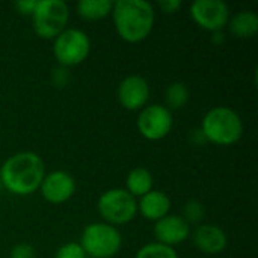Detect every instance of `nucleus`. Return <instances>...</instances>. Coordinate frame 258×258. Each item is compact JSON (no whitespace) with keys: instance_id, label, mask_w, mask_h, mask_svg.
I'll use <instances>...</instances> for the list:
<instances>
[{"instance_id":"1","label":"nucleus","mask_w":258,"mask_h":258,"mask_svg":"<svg viewBox=\"0 0 258 258\" xmlns=\"http://www.w3.org/2000/svg\"><path fill=\"white\" fill-rule=\"evenodd\" d=\"M45 177V165L39 154L21 151L8 157L0 166L2 186L12 195L35 194Z\"/></svg>"},{"instance_id":"2","label":"nucleus","mask_w":258,"mask_h":258,"mask_svg":"<svg viewBox=\"0 0 258 258\" xmlns=\"http://www.w3.org/2000/svg\"><path fill=\"white\" fill-rule=\"evenodd\" d=\"M113 24L125 42L136 44L150 36L156 21V12L151 3L144 0H119L112 9Z\"/></svg>"},{"instance_id":"3","label":"nucleus","mask_w":258,"mask_h":258,"mask_svg":"<svg viewBox=\"0 0 258 258\" xmlns=\"http://www.w3.org/2000/svg\"><path fill=\"white\" fill-rule=\"evenodd\" d=\"M200 130L207 142L230 147L237 144L243 136V121L234 109L218 106L204 115Z\"/></svg>"},{"instance_id":"4","label":"nucleus","mask_w":258,"mask_h":258,"mask_svg":"<svg viewBox=\"0 0 258 258\" xmlns=\"http://www.w3.org/2000/svg\"><path fill=\"white\" fill-rule=\"evenodd\" d=\"M80 246L88 257L112 258L122 246V236L113 225L94 222L83 228Z\"/></svg>"},{"instance_id":"5","label":"nucleus","mask_w":258,"mask_h":258,"mask_svg":"<svg viewBox=\"0 0 258 258\" xmlns=\"http://www.w3.org/2000/svg\"><path fill=\"white\" fill-rule=\"evenodd\" d=\"M32 23L35 33L42 39H54L68 24L70 8L62 0H36Z\"/></svg>"},{"instance_id":"6","label":"nucleus","mask_w":258,"mask_h":258,"mask_svg":"<svg viewBox=\"0 0 258 258\" xmlns=\"http://www.w3.org/2000/svg\"><path fill=\"white\" fill-rule=\"evenodd\" d=\"M97 207L104 222L113 227L132 222L138 215V200L122 187L103 192Z\"/></svg>"},{"instance_id":"7","label":"nucleus","mask_w":258,"mask_h":258,"mask_svg":"<svg viewBox=\"0 0 258 258\" xmlns=\"http://www.w3.org/2000/svg\"><path fill=\"white\" fill-rule=\"evenodd\" d=\"M91 51V41L80 29H65L53 42V54L60 67L70 68L85 62Z\"/></svg>"},{"instance_id":"8","label":"nucleus","mask_w":258,"mask_h":258,"mask_svg":"<svg viewBox=\"0 0 258 258\" xmlns=\"http://www.w3.org/2000/svg\"><path fill=\"white\" fill-rule=\"evenodd\" d=\"M174 125L172 112L162 104H147L138 116V130L148 141L166 138Z\"/></svg>"},{"instance_id":"9","label":"nucleus","mask_w":258,"mask_h":258,"mask_svg":"<svg viewBox=\"0 0 258 258\" xmlns=\"http://www.w3.org/2000/svg\"><path fill=\"white\" fill-rule=\"evenodd\" d=\"M190 17L201 29L221 32L230 21V8L222 0H195L190 5Z\"/></svg>"},{"instance_id":"10","label":"nucleus","mask_w":258,"mask_h":258,"mask_svg":"<svg viewBox=\"0 0 258 258\" xmlns=\"http://www.w3.org/2000/svg\"><path fill=\"white\" fill-rule=\"evenodd\" d=\"M118 100L125 110H142L150 100V85L147 79L138 74L122 79L118 86Z\"/></svg>"},{"instance_id":"11","label":"nucleus","mask_w":258,"mask_h":258,"mask_svg":"<svg viewBox=\"0 0 258 258\" xmlns=\"http://www.w3.org/2000/svg\"><path fill=\"white\" fill-rule=\"evenodd\" d=\"M76 180L65 171L47 174L39 186L42 198L50 204H63L76 194Z\"/></svg>"},{"instance_id":"12","label":"nucleus","mask_w":258,"mask_h":258,"mask_svg":"<svg viewBox=\"0 0 258 258\" xmlns=\"http://www.w3.org/2000/svg\"><path fill=\"white\" fill-rule=\"evenodd\" d=\"M157 243L174 248L190 237V225L178 215H166L154 224Z\"/></svg>"},{"instance_id":"13","label":"nucleus","mask_w":258,"mask_h":258,"mask_svg":"<svg viewBox=\"0 0 258 258\" xmlns=\"http://www.w3.org/2000/svg\"><path fill=\"white\" fill-rule=\"evenodd\" d=\"M192 243L206 255H218L225 251L228 237L225 231L215 224H201L190 231Z\"/></svg>"},{"instance_id":"14","label":"nucleus","mask_w":258,"mask_h":258,"mask_svg":"<svg viewBox=\"0 0 258 258\" xmlns=\"http://www.w3.org/2000/svg\"><path fill=\"white\" fill-rule=\"evenodd\" d=\"M171 210V200L162 190H151L147 195L141 197L138 203V212L147 219L157 222L159 219L169 215Z\"/></svg>"},{"instance_id":"15","label":"nucleus","mask_w":258,"mask_h":258,"mask_svg":"<svg viewBox=\"0 0 258 258\" xmlns=\"http://www.w3.org/2000/svg\"><path fill=\"white\" fill-rule=\"evenodd\" d=\"M228 27L230 32L240 39L254 38L258 32V15L254 11H239L230 17Z\"/></svg>"},{"instance_id":"16","label":"nucleus","mask_w":258,"mask_h":258,"mask_svg":"<svg viewBox=\"0 0 258 258\" xmlns=\"http://www.w3.org/2000/svg\"><path fill=\"white\" fill-rule=\"evenodd\" d=\"M153 186H154L153 175L147 168L132 169L125 180V190L135 198H141L147 195L148 192L153 190Z\"/></svg>"},{"instance_id":"17","label":"nucleus","mask_w":258,"mask_h":258,"mask_svg":"<svg viewBox=\"0 0 258 258\" xmlns=\"http://www.w3.org/2000/svg\"><path fill=\"white\" fill-rule=\"evenodd\" d=\"M113 2L110 0H82L77 3L79 15L86 21L103 20L112 14Z\"/></svg>"},{"instance_id":"18","label":"nucleus","mask_w":258,"mask_h":258,"mask_svg":"<svg viewBox=\"0 0 258 258\" xmlns=\"http://www.w3.org/2000/svg\"><path fill=\"white\" fill-rule=\"evenodd\" d=\"M189 89L186 86V83L183 82H174L166 88L165 92V101H166V109L172 110H178L183 109L187 101H189Z\"/></svg>"},{"instance_id":"19","label":"nucleus","mask_w":258,"mask_h":258,"mask_svg":"<svg viewBox=\"0 0 258 258\" xmlns=\"http://www.w3.org/2000/svg\"><path fill=\"white\" fill-rule=\"evenodd\" d=\"M135 258H178V255L174 248L154 242V243H148L142 246Z\"/></svg>"},{"instance_id":"20","label":"nucleus","mask_w":258,"mask_h":258,"mask_svg":"<svg viewBox=\"0 0 258 258\" xmlns=\"http://www.w3.org/2000/svg\"><path fill=\"white\" fill-rule=\"evenodd\" d=\"M189 225L190 224H200L206 218V207L201 201L198 200H190L186 203L183 209V216H181Z\"/></svg>"},{"instance_id":"21","label":"nucleus","mask_w":258,"mask_h":258,"mask_svg":"<svg viewBox=\"0 0 258 258\" xmlns=\"http://www.w3.org/2000/svg\"><path fill=\"white\" fill-rule=\"evenodd\" d=\"M54 258H88V255L85 254V251L80 246V243H77V242H68V243L62 245L56 251Z\"/></svg>"},{"instance_id":"22","label":"nucleus","mask_w":258,"mask_h":258,"mask_svg":"<svg viewBox=\"0 0 258 258\" xmlns=\"http://www.w3.org/2000/svg\"><path fill=\"white\" fill-rule=\"evenodd\" d=\"M35 249L29 243H18L12 248L9 258H35Z\"/></svg>"},{"instance_id":"23","label":"nucleus","mask_w":258,"mask_h":258,"mask_svg":"<svg viewBox=\"0 0 258 258\" xmlns=\"http://www.w3.org/2000/svg\"><path fill=\"white\" fill-rule=\"evenodd\" d=\"M51 82H53V85L57 86V88L67 86L68 82H70V71H68V68L59 67L57 70H54L53 74H51Z\"/></svg>"},{"instance_id":"24","label":"nucleus","mask_w":258,"mask_h":258,"mask_svg":"<svg viewBox=\"0 0 258 258\" xmlns=\"http://www.w3.org/2000/svg\"><path fill=\"white\" fill-rule=\"evenodd\" d=\"M157 6L165 14H175V12H178L181 9L183 2L181 0H162V2L157 3Z\"/></svg>"},{"instance_id":"25","label":"nucleus","mask_w":258,"mask_h":258,"mask_svg":"<svg viewBox=\"0 0 258 258\" xmlns=\"http://www.w3.org/2000/svg\"><path fill=\"white\" fill-rule=\"evenodd\" d=\"M35 6H36V0H23V2L14 3V8H15L21 15H32Z\"/></svg>"},{"instance_id":"26","label":"nucleus","mask_w":258,"mask_h":258,"mask_svg":"<svg viewBox=\"0 0 258 258\" xmlns=\"http://www.w3.org/2000/svg\"><path fill=\"white\" fill-rule=\"evenodd\" d=\"M3 189V186H2V180H0V190Z\"/></svg>"}]
</instances>
